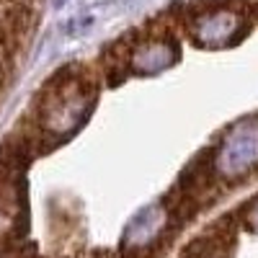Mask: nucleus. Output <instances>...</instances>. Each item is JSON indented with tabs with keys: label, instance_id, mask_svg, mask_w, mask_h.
Returning a JSON list of instances; mask_svg holds the SVG:
<instances>
[{
	"label": "nucleus",
	"instance_id": "f257e3e1",
	"mask_svg": "<svg viewBox=\"0 0 258 258\" xmlns=\"http://www.w3.org/2000/svg\"><path fill=\"white\" fill-rule=\"evenodd\" d=\"M54 155L73 183L34 258H165L258 191V0H170L59 64L0 170Z\"/></svg>",
	"mask_w": 258,
	"mask_h": 258
}]
</instances>
